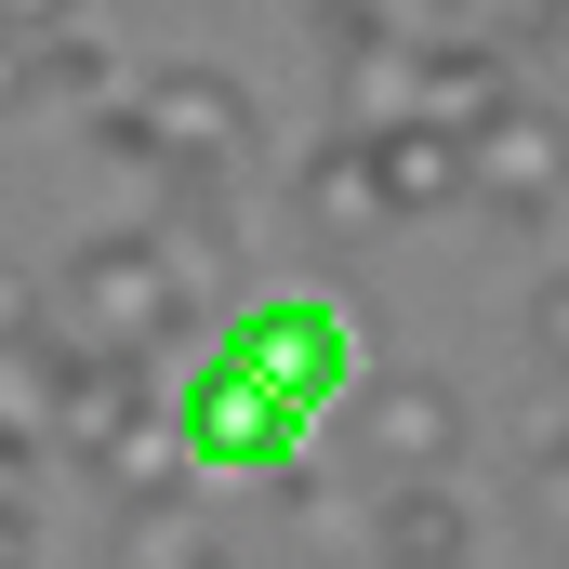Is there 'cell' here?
<instances>
[{
	"mask_svg": "<svg viewBox=\"0 0 569 569\" xmlns=\"http://www.w3.org/2000/svg\"><path fill=\"white\" fill-rule=\"evenodd\" d=\"M172 318H199V291L172 279V252L146 226H107L67 252V279H40V331L80 345V358H159Z\"/></svg>",
	"mask_w": 569,
	"mask_h": 569,
	"instance_id": "1",
	"label": "cell"
},
{
	"mask_svg": "<svg viewBox=\"0 0 569 569\" xmlns=\"http://www.w3.org/2000/svg\"><path fill=\"white\" fill-rule=\"evenodd\" d=\"M212 358H226L252 398H279L291 425H318V411L358 385V345H345V305H331V291H266V305H239Z\"/></svg>",
	"mask_w": 569,
	"mask_h": 569,
	"instance_id": "2",
	"label": "cell"
},
{
	"mask_svg": "<svg viewBox=\"0 0 569 569\" xmlns=\"http://www.w3.org/2000/svg\"><path fill=\"white\" fill-rule=\"evenodd\" d=\"M146 146H159V186H226L252 172V93L239 67H159L146 80Z\"/></svg>",
	"mask_w": 569,
	"mask_h": 569,
	"instance_id": "3",
	"label": "cell"
},
{
	"mask_svg": "<svg viewBox=\"0 0 569 569\" xmlns=\"http://www.w3.org/2000/svg\"><path fill=\"white\" fill-rule=\"evenodd\" d=\"M159 425L186 437V463H199V477H291V450H305V425H291L279 398H252L226 358H199V371L159 398Z\"/></svg>",
	"mask_w": 569,
	"mask_h": 569,
	"instance_id": "4",
	"label": "cell"
},
{
	"mask_svg": "<svg viewBox=\"0 0 569 569\" xmlns=\"http://www.w3.org/2000/svg\"><path fill=\"white\" fill-rule=\"evenodd\" d=\"M318 53H331V133H385L411 120V67H425V27H398L385 0H318Z\"/></svg>",
	"mask_w": 569,
	"mask_h": 569,
	"instance_id": "5",
	"label": "cell"
},
{
	"mask_svg": "<svg viewBox=\"0 0 569 569\" xmlns=\"http://www.w3.org/2000/svg\"><path fill=\"white\" fill-rule=\"evenodd\" d=\"M345 398H358V463H371L385 490L463 463V385H450V371H385V385H345Z\"/></svg>",
	"mask_w": 569,
	"mask_h": 569,
	"instance_id": "6",
	"label": "cell"
},
{
	"mask_svg": "<svg viewBox=\"0 0 569 569\" xmlns=\"http://www.w3.org/2000/svg\"><path fill=\"white\" fill-rule=\"evenodd\" d=\"M463 199L517 239L557 226V107H503L490 133H463Z\"/></svg>",
	"mask_w": 569,
	"mask_h": 569,
	"instance_id": "7",
	"label": "cell"
},
{
	"mask_svg": "<svg viewBox=\"0 0 569 569\" xmlns=\"http://www.w3.org/2000/svg\"><path fill=\"white\" fill-rule=\"evenodd\" d=\"M503 107H530L503 53H477V40H425V67H411V120H425V133L463 146V133H490Z\"/></svg>",
	"mask_w": 569,
	"mask_h": 569,
	"instance_id": "8",
	"label": "cell"
},
{
	"mask_svg": "<svg viewBox=\"0 0 569 569\" xmlns=\"http://www.w3.org/2000/svg\"><path fill=\"white\" fill-rule=\"evenodd\" d=\"M371 543H385V569H477V503L450 477H411L371 503Z\"/></svg>",
	"mask_w": 569,
	"mask_h": 569,
	"instance_id": "9",
	"label": "cell"
},
{
	"mask_svg": "<svg viewBox=\"0 0 569 569\" xmlns=\"http://www.w3.org/2000/svg\"><path fill=\"white\" fill-rule=\"evenodd\" d=\"M291 199H305V226H318L331 252H371V239H385V186H371V146H358V133H318V146H305Z\"/></svg>",
	"mask_w": 569,
	"mask_h": 569,
	"instance_id": "10",
	"label": "cell"
},
{
	"mask_svg": "<svg viewBox=\"0 0 569 569\" xmlns=\"http://www.w3.org/2000/svg\"><path fill=\"white\" fill-rule=\"evenodd\" d=\"M80 463H93V490H107L120 517H159V503H186V477H199V463H186V437L159 425V411H133L120 437H93Z\"/></svg>",
	"mask_w": 569,
	"mask_h": 569,
	"instance_id": "11",
	"label": "cell"
},
{
	"mask_svg": "<svg viewBox=\"0 0 569 569\" xmlns=\"http://www.w3.org/2000/svg\"><path fill=\"white\" fill-rule=\"evenodd\" d=\"M371 146V186H385V226H411V212H463V146L425 133V120H385Z\"/></svg>",
	"mask_w": 569,
	"mask_h": 569,
	"instance_id": "12",
	"label": "cell"
},
{
	"mask_svg": "<svg viewBox=\"0 0 569 569\" xmlns=\"http://www.w3.org/2000/svg\"><path fill=\"white\" fill-rule=\"evenodd\" d=\"M107 93H120V53H107L93 27L27 40V107H107Z\"/></svg>",
	"mask_w": 569,
	"mask_h": 569,
	"instance_id": "13",
	"label": "cell"
},
{
	"mask_svg": "<svg viewBox=\"0 0 569 569\" xmlns=\"http://www.w3.org/2000/svg\"><path fill=\"white\" fill-rule=\"evenodd\" d=\"M425 40H477V53H543L557 40V0H425Z\"/></svg>",
	"mask_w": 569,
	"mask_h": 569,
	"instance_id": "14",
	"label": "cell"
},
{
	"mask_svg": "<svg viewBox=\"0 0 569 569\" xmlns=\"http://www.w3.org/2000/svg\"><path fill=\"white\" fill-rule=\"evenodd\" d=\"M120 569H239L186 503H159V517H120Z\"/></svg>",
	"mask_w": 569,
	"mask_h": 569,
	"instance_id": "15",
	"label": "cell"
},
{
	"mask_svg": "<svg viewBox=\"0 0 569 569\" xmlns=\"http://www.w3.org/2000/svg\"><path fill=\"white\" fill-rule=\"evenodd\" d=\"M517 503H530V530H557V425H530V463H517Z\"/></svg>",
	"mask_w": 569,
	"mask_h": 569,
	"instance_id": "16",
	"label": "cell"
},
{
	"mask_svg": "<svg viewBox=\"0 0 569 569\" xmlns=\"http://www.w3.org/2000/svg\"><path fill=\"white\" fill-rule=\"evenodd\" d=\"M93 146H107L120 172H146V186H159V146H146V107H107V120H93Z\"/></svg>",
	"mask_w": 569,
	"mask_h": 569,
	"instance_id": "17",
	"label": "cell"
},
{
	"mask_svg": "<svg viewBox=\"0 0 569 569\" xmlns=\"http://www.w3.org/2000/svg\"><path fill=\"white\" fill-rule=\"evenodd\" d=\"M53 27H80V0H0V40H53Z\"/></svg>",
	"mask_w": 569,
	"mask_h": 569,
	"instance_id": "18",
	"label": "cell"
},
{
	"mask_svg": "<svg viewBox=\"0 0 569 569\" xmlns=\"http://www.w3.org/2000/svg\"><path fill=\"white\" fill-rule=\"evenodd\" d=\"M27 331H40V279H27V266H0V345H27Z\"/></svg>",
	"mask_w": 569,
	"mask_h": 569,
	"instance_id": "19",
	"label": "cell"
},
{
	"mask_svg": "<svg viewBox=\"0 0 569 569\" xmlns=\"http://www.w3.org/2000/svg\"><path fill=\"white\" fill-rule=\"evenodd\" d=\"M0 120H27V40H0Z\"/></svg>",
	"mask_w": 569,
	"mask_h": 569,
	"instance_id": "20",
	"label": "cell"
}]
</instances>
